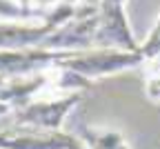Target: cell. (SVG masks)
Instances as JSON below:
<instances>
[{
	"instance_id": "5",
	"label": "cell",
	"mask_w": 160,
	"mask_h": 149,
	"mask_svg": "<svg viewBox=\"0 0 160 149\" xmlns=\"http://www.w3.org/2000/svg\"><path fill=\"white\" fill-rule=\"evenodd\" d=\"M98 36V11H78L71 20L60 25L47 40L42 49L51 51H89L96 49Z\"/></svg>"
},
{
	"instance_id": "8",
	"label": "cell",
	"mask_w": 160,
	"mask_h": 149,
	"mask_svg": "<svg viewBox=\"0 0 160 149\" xmlns=\"http://www.w3.org/2000/svg\"><path fill=\"white\" fill-rule=\"evenodd\" d=\"M78 138L85 142L87 149H131L122 131L107 127H80Z\"/></svg>"
},
{
	"instance_id": "6",
	"label": "cell",
	"mask_w": 160,
	"mask_h": 149,
	"mask_svg": "<svg viewBox=\"0 0 160 149\" xmlns=\"http://www.w3.org/2000/svg\"><path fill=\"white\" fill-rule=\"evenodd\" d=\"M0 149H87L76 134H13L9 129L0 131Z\"/></svg>"
},
{
	"instance_id": "9",
	"label": "cell",
	"mask_w": 160,
	"mask_h": 149,
	"mask_svg": "<svg viewBox=\"0 0 160 149\" xmlns=\"http://www.w3.org/2000/svg\"><path fill=\"white\" fill-rule=\"evenodd\" d=\"M145 96L151 102H160V74L158 71L145 80Z\"/></svg>"
},
{
	"instance_id": "3",
	"label": "cell",
	"mask_w": 160,
	"mask_h": 149,
	"mask_svg": "<svg viewBox=\"0 0 160 149\" xmlns=\"http://www.w3.org/2000/svg\"><path fill=\"white\" fill-rule=\"evenodd\" d=\"M80 102H82V94H71L62 98H40L27 105L25 109L13 111V122L18 127H31L42 134L62 131V122Z\"/></svg>"
},
{
	"instance_id": "7",
	"label": "cell",
	"mask_w": 160,
	"mask_h": 149,
	"mask_svg": "<svg viewBox=\"0 0 160 149\" xmlns=\"http://www.w3.org/2000/svg\"><path fill=\"white\" fill-rule=\"evenodd\" d=\"M45 13L38 7V0H0V20L5 23H42Z\"/></svg>"
},
{
	"instance_id": "4",
	"label": "cell",
	"mask_w": 160,
	"mask_h": 149,
	"mask_svg": "<svg viewBox=\"0 0 160 149\" xmlns=\"http://www.w3.org/2000/svg\"><path fill=\"white\" fill-rule=\"evenodd\" d=\"M73 51H51V49H20V51H0V76L5 80L31 78L38 76L62 60H67Z\"/></svg>"
},
{
	"instance_id": "10",
	"label": "cell",
	"mask_w": 160,
	"mask_h": 149,
	"mask_svg": "<svg viewBox=\"0 0 160 149\" xmlns=\"http://www.w3.org/2000/svg\"><path fill=\"white\" fill-rule=\"evenodd\" d=\"M11 111H13V109L9 107V105H7V102H2V100H0V118H2L5 114H11Z\"/></svg>"
},
{
	"instance_id": "2",
	"label": "cell",
	"mask_w": 160,
	"mask_h": 149,
	"mask_svg": "<svg viewBox=\"0 0 160 149\" xmlns=\"http://www.w3.org/2000/svg\"><path fill=\"white\" fill-rule=\"evenodd\" d=\"M127 0H100L98 11V36L96 49H122L138 51L140 45L129 27Z\"/></svg>"
},
{
	"instance_id": "12",
	"label": "cell",
	"mask_w": 160,
	"mask_h": 149,
	"mask_svg": "<svg viewBox=\"0 0 160 149\" xmlns=\"http://www.w3.org/2000/svg\"><path fill=\"white\" fill-rule=\"evenodd\" d=\"M2 85H5V78H2V76H0V87H2Z\"/></svg>"
},
{
	"instance_id": "1",
	"label": "cell",
	"mask_w": 160,
	"mask_h": 149,
	"mask_svg": "<svg viewBox=\"0 0 160 149\" xmlns=\"http://www.w3.org/2000/svg\"><path fill=\"white\" fill-rule=\"evenodd\" d=\"M145 56L138 51H122V49H89V51H73L67 60L60 62V67L76 71L87 80L113 76L120 71H129L145 65Z\"/></svg>"
},
{
	"instance_id": "11",
	"label": "cell",
	"mask_w": 160,
	"mask_h": 149,
	"mask_svg": "<svg viewBox=\"0 0 160 149\" xmlns=\"http://www.w3.org/2000/svg\"><path fill=\"white\" fill-rule=\"evenodd\" d=\"M56 5H62V7H73V9H76L78 0H56Z\"/></svg>"
}]
</instances>
